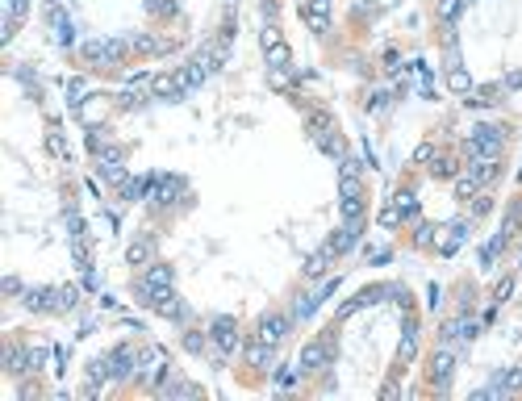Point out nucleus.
<instances>
[{
  "label": "nucleus",
  "instance_id": "aec40b11",
  "mask_svg": "<svg viewBox=\"0 0 522 401\" xmlns=\"http://www.w3.org/2000/svg\"><path fill=\"white\" fill-rule=\"evenodd\" d=\"M397 214H401V222H409L413 214H418V196H413V188H405V192H397V205H393Z\"/></svg>",
  "mask_w": 522,
  "mask_h": 401
},
{
  "label": "nucleus",
  "instance_id": "5701e85b",
  "mask_svg": "<svg viewBox=\"0 0 522 401\" xmlns=\"http://www.w3.org/2000/svg\"><path fill=\"white\" fill-rule=\"evenodd\" d=\"M431 176H435V180H451V176H455V159L435 155V159H431Z\"/></svg>",
  "mask_w": 522,
  "mask_h": 401
},
{
  "label": "nucleus",
  "instance_id": "a878e982",
  "mask_svg": "<svg viewBox=\"0 0 522 401\" xmlns=\"http://www.w3.org/2000/svg\"><path fill=\"white\" fill-rule=\"evenodd\" d=\"M313 310H318V297H297V306H293V322H297V318H309Z\"/></svg>",
  "mask_w": 522,
  "mask_h": 401
},
{
  "label": "nucleus",
  "instance_id": "7ed1b4c3",
  "mask_svg": "<svg viewBox=\"0 0 522 401\" xmlns=\"http://www.w3.org/2000/svg\"><path fill=\"white\" fill-rule=\"evenodd\" d=\"M288 330H293V314H264L259 318V326H255V339H264V343H272V347H280L284 339H288Z\"/></svg>",
  "mask_w": 522,
  "mask_h": 401
},
{
  "label": "nucleus",
  "instance_id": "dca6fc26",
  "mask_svg": "<svg viewBox=\"0 0 522 401\" xmlns=\"http://www.w3.org/2000/svg\"><path fill=\"white\" fill-rule=\"evenodd\" d=\"M330 260H334V251H330V247H322L318 255H309V260H305V276H309V280H318V276H326Z\"/></svg>",
  "mask_w": 522,
  "mask_h": 401
},
{
  "label": "nucleus",
  "instance_id": "9d476101",
  "mask_svg": "<svg viewBox=\"0 0 522 401\" xmlns=\"http://www.w3.org/2000/svg\"><path fill=\"white\" fill-rule=\"evenodd\" d=\"M473 334H477V322L468 318V314H459V318H451L443 326V343H464V339H473Z\"/></svg>",
  "mask_w": 522,
  "mask_h": 401
},
{
  "label": "nucleus",
  "instance_id": "6ab92c4d",
  "mask_svg": "<svg viewBox=\"0 0 522 401\" xmlns=\"http://www.w3.org/2000/svg\"><path fill=\"white\" fill-rule=\"evenodd\" d=\"M477 192H481V184H477V176H473V172L455 176V196H459V200H473Z\"/></svg>",
  "mask_w": 522,
  "mask_h": 401
},
{
  "label": "nucleus",
  "instance_id": "412c9836",
  "mask_svg": "<svg viewBox=\"0 0 522 401\" xmlns=\"http://www.w3.org/2000/svg\"><path fill=\"white\" fill-rule=\"evenodd\" d=\"M413 351H418V326L409 322V326H405V339H401V351H397V360H401V364L413 360Z\"/></svg>",
  "mask_w": 522,
  "mask_h": 401
},
{
  "label": "nucleus",
  "instance_id": "7c9ffc66",
  "mask_svg": "<svg viewBox=\"0 0 522 401\" xmlns=\"http://www.w3.org/2000/svg\"><path fill=\"white\" fill-rule=\"evenodd\" d=\"M431 238H435V226H427V222H422V226H418V247H427Z\"/></svg>",
  "mask_w": 522,
  "mask_h": 401
},
{
  "label": "nucleus",
  "instance_id": "20e7f679",
  "mask_svg": "<svg viewBox=\"0 0 522 401\" xmlns=\"http://www.w3.org/2000/svg\"><path fill=\"white\" fill-rule=\"evenodd\" d=\"M326 364H330V339L326 334L301 347V372H322Z\"/></svg>",
  "mask_w": 522,
  "mask_h": 401
},
{
  "label": "nucleus",
  "instance_id": "f3484780",
  "mask_svg": "<svg viewBox=\"0 0 522 401\" xmlns=\"http://www.w3.org/2000/svg\"><path fill=\"white\" fill-rule=\"evenodd\" d=\"M497 168H501L497 159H473V163H468V172H473V176H477V184H481V188L497 180Z\"/></svg>",
  "mask_w": 522,
  "mask_h": 401
},
{
  "label": "nucleus",
  "instance_id": "39448f33",
  "mask_svg": "<svg viewBox=\"0 0 522 401\" xmlns=\"http://www.w3.org/2000/svg\"><path fill=\"white\" fill-rule=\"evenodd\" d=\"M451 372H455V356H451L447 347H439L435 360H431V385L435 389H447L451 385Z\"/></svg>",
  "mask_w": 522,
  "mask_h": 401
},
{
  "label": "nucleus",
  "instance_id": "f03ea898",
  "mask_svg": "<svg viewBox=\"0 0 522 401\" xmlns=\"http://www.w3.org/2000/svg\"><path fill=\"white\" fill-rule=\"evenodd\" d=\"M501 146H506V134L497 126H477L473 138H468V155L473 159H497Z\"/></svg>",
  "mask_w": 522,
  "mask_h": 401
},
{
  "label": "nucleus",
  "instance_id": "393cba45",
  "mask_svg": "<svg viewBox=\"0 0 522 401\" xmlns=\"http://www.w3.org/2000/svg\"><path fill=\"white\" fill-rule=\"evenodd\" d=\"M447 88H451V92H468V88H473V76H468L464 67H451V76H447Z\"/></svg>",
  "mask_w": 522,
  "mask_h": 401
},
{
  "label": "nucleus",
  "instance_id": "2eb2a0df",
  "mask_svg": "<svg viewBox=\"0 0 522 401\" xmlns=\"http://www.w3.org/2000/svg\"><path fill=\"white\" fill-rule=\"evenodd\" d=\"M264 55H268V67H272V71H288V67H293V50H288L284 38H280L276 46H268Z\"/></svg>",
  "mask_w": 522,
  "mask_h": 401
},
{
  "label": "nucleus",
  "instance_id": "0eeeda50",
  "mask_svg": "<svg viewBox=\"0 0 522 401\" xmlns=\"http://www.w3.org/2000/svg\"><path fill=\"white\" fill-rule=\"evenodd\" d=\"M0 5H5V46L13 42V34H17V25L25 21V9H30V0H0Z\"/></svg>",
  "mask_w": 522,
  "mask_h": 401
},
{
  "label": "nucleus",
  "instance_id": "bb28decb",
  "mask_svg": "<svg viewBox=\"0 0 522 401\" xmlns=\"http://www.w3.org/2000/svg\"><path fill=\"white\" fill-rule=\"evenodd\" d=\"M464 5H468V0H439V17H443V21H455V13H459Z\"/></svg>",
  "mask_w": 522,
  "mask_h": 401
},
{
  "label": "nucleus",
  "instance_id": "ddd939ff",
  "mask_svg": "<svg viewBox=\"0 0 522 401\" xmlns=\"http://www.w3.org/2000/svg\"><path fill=\"white\" fill-rule=\"evenodd\" d=\"M5 372H9V376L30 372V351H25V347H17V343H9V347H5Z\"/></svg>",
  "mask_w": 522,
  "mask_h": 401
},
{
  "label": "nucleus",
  "instance_id": "cd10ccee",
  "mask_svg": "<svg viewBox=\"0 0 522 401\" xmlns=\"http://www.w3.org/2000/svg\"><path fill=\"white\" fill-rule=\"evenodd\" d=\"M489 209H493V196H489V192H477V196H473V218H485Z\"/></svg>",
  "mask_w": 522,
  "mask_h": 401
},
{
  "label": "nucleus",
  "instance_id": "a211bd4d",
  "mask_svg": "<svg viewBox=\"0 0 522 401\" xmlns=\"http://www.w3.org/2000/svg\"><path fill=\"white\" fill-rule=\"evenodd\" d=\"M180 192H184L180 180H159V188H155V205H172Z\"/></svg>",
  "mask_w": 522,
  "mask_h": 401
},
{
  "label": "nucleus",
  "instance_id": "c756f323",
  "mask_svg": "<svg viewBox=\"0 0 522 401\" xmlns=\"http://www.w3.org/2000/svg\"><path fill=\"white\" fill-rule=\"evenodd\" d=\"M435 155H439V150H435V142H422V146L413 150V163H431Z\"/></svg>",
  "mask_w": 522,
  "mask_h": 401
},
{
  "label": "nucleus",
  "instance_id": "4be33fe9",
  "mask_svg": "<svg viewBox=\"0 0 522 401\" xmlns=\"http://www.w3.org/2000/svg\"><path fill=\"white\" fill-rule=\"evenodd\" d=\"M76 301H80V293L76 288H55V301H50V310H76Z\"/></svg>",
  "mask_w": 522,
  "mask_h": 401
},
{
  "label": "nucleus",
  "instance_id": "f8f14e48",
  "mask_svg": "<svg viewBox=\"0 0 522 401\" xmlns=\"http://www.w3.org/2000/svg\"><path fill=\"white\" fill-rule=\"evenodd\" d=\"M126 260H130V268H146V264H155V238H138V242H130Z\"/></svg>",
  "mask_w": 522,
  "mask_h": 401
},
{
  "label": "nucleus",
  "instance_id": "423d86ee",
  "mask_svg": "<svg viewBox=\"0 0 522 401\" xmlns=\"http://www.w3.org/2000/svg\"><path fill=\"white\" fill-rule=\"evenodd\" d=\"M109 372H113V380L134 376V372H138V351H134V347H117L113 356H109Z\"/></svg>",
  "mask_w": 522,
  "mask_h": 401
},
{
  "label": "nucleus",
  "instance_id": "4468645a",
  "mask_svg": "<svg viewBox=\"0 0 522 401\" xmlns=\"http://www.w3.org/2000/svg\"><path fill=\"white\" fill-rule=\"evenodd\" d=\"M150 92H155V96L176 100V96H184L188 88H184V80H180V76H155V80H150Z\"/></svg>",
  "mask_w": 522,
  "mask_h": 401
},
{
  "label": "nucleus",
  "instance_id": "1a4fd4ad",
  "mask_svg": "<svg viewBox=\"0 0 522 401\" xmlns=\"http://www.w3.org/2000/svg\"><path fill=\"white\" fill-rule=\"evenodd\" d=\"M214 343L222 351H234L238 347V322L234 318H214Z\"/></svg>",
  "mask_w": 522,
  "mask_h": 401
},
{
  "label": "nucleus",
  "instance_id": "9b49d317",
  "mask_svg": "<svg viewBox=\"0 0 522 401\" xmlns=\"http://www.w3.org/2000/svg\"><path fill=\"white\" fill-rule=\"evenodd\" d=\"M242 356H247V364H251V368H268V364L276 360V347H272V343H264V339H255V343L242 351Z\"/></svg>",
  "mask_w": 522,
  "mask_h": 401
},
{
  "label": "nucleus",
  "instance_id": "6e6552de",
  "mask_svg": "<svg viewBox=\"0 0 522 401\" xmlns=\"http://www.w3.org/2000/svg\"><path fill=\"white\" fill-rule=\"evenodd\" d=\"M305 21H309L313 34H326V30H330V0H309Z\"/></svg>",
  "mask_w": 522,
  "mask_h": 401
},
{
  "label": "nucleus",
  "instance_id": "b1692460",
  "mask_svg": "<svg viewBox=\"0 0 522 401\" xmlns=\"http://www.w3.org/2000/svg\"><path fill=\"white\" fill-rule=\"evenodd\" d=\"M363 218V196H343V222H359Z\"/></svg>",
  "mask_w": 522,
  "mask_h": 401
},
{
  "label": "nucleus",
  "instance_id": "c85d7f7f",
  "mask_svg": "<svg viewBox=\"0 0 522 401\" xmlns=\"http://www.w3.org/2000/svg\"><path fill=\"white\" fill-rule=\"evenodd\" d=\"M184 347L192 351V356H201V351H205V334H201V330H188V334H184Z\"/></svg>",
  "mask_w": 522,
  "mask_h": 401
},
{
  "label": "nucleus",
  "instance_id": "f257e3e1",
  "mask_svg": "<svg viewBox=\"0 0 522 401\" xmlns=\"http://www.w3.org/2000/svg\"><path fill=\"white\" fill-rule=\"evenodd\" d=\"M84 59L96 67H117L126 59V42L122 38H92V42H84Z\"/></svg>",
  "mask_w": 522,
  "mask_h": 401
}]
</instances>
